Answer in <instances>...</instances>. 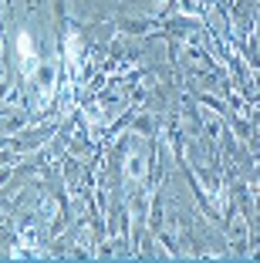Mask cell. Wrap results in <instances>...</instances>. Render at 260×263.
Wrapping results in <instances>:
<instances>
[{
	"instance_id": "3957f363",
	"label": "cell",
	"mask_w": 260,
	"mask_h": 263,
	"mask_svg": "<svg viewBox=\"0 0 260 263\" xmlns=\"http://www.w3.org/2000/svg\"><path fill=\"white\" fill-rule=\"evenodd\" d=\"M11 179V169H0V183H7Z\"/></svg>"
},
{
	"instance_id": "7a4b0ae2",
	"label": "cell",
	"mask_w": 260,
	"mask_h": 263,
	"mask_svg": "<svg viewBox=\"0 0 260 263\" xmlns=\"http://www.w3.org/2000/svg\"><path fill=\"white\" fill-rule=\"evenodd\" d=\"M37 81H41V92H51V84H54V71L41 68V71H37Z\"/></svg>"
},
{
	"instance_id": "6da1fadb",
	"label": "cell",
	"mask_w": 260,
	"mask_h": 263,
	"mask_svg": "<svg viewBox=\"0 0 260 263\" xmlns=\"http://www.w3.org/2000/svg\"><path fill=\"white\" fill-rule=\"evenodd\" d=\"M125 172H128L132 179H142V176H146V155L128 152V155H125Z\"/></svg>"
},
{
	"instance_id": "277c9868",
	"label": "cell",
	"mask_w": 260,
	"mask_h": 263,
	"mask_svg": "<svg viewBox=\"0 0 260 263\" xmlns=\"http://www.w3.org/2000/svg\"><path fill=\"white\" fill-rule=\"evenodd\" d=\"M0 81H4V64H0Z\"/></svg>"
}]
</instances>
